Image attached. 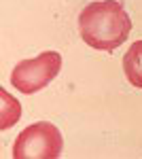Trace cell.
<instances>
[{
  "label": "cell",
  "instance_id": "4",
  "mask_svg": "<svg viewBox=\"0 0 142 159\" xmlns=\"http://www.w3.org/2000/svg\"><path fill=\"white\" fill-rule=\"evenodd\" d=\"M123 70L131 85L142 89V40H136L127 49L123 57Z\"/></svg>",
  "mask_w": 142,
  "mask_h": 159
},
{
  "label": "cell",
  "instance_id": "1",
  "mask_svg": "<svg viewBox=\"0 0 142 159\" xmlns=\"http://www.w3.org/2000/svg\"><path fill=\"white\" fill-rule=\"evenodd\" d=\"M83 40L98 51H112L123 45L131 30V19L119 0H98L79 15Z\"/></svg>",
  "mask_w": 142,
  "mask_h": 159
},
{
  "label": "cell",
  "instance_id": "3",
  "mask_svg": "<svg viewBox=\"0 0 142 159\" xmlns=\"http://www.w3.org/2000/svg\"><path fill=\"white\" fill-rule=\"evenodd\" d=\"M62 68V55L57 51H43L34 60L19 61L11 72V85L21 93H36L47 87Z\"/></svg>",
  "mask_w": 142,
  "mask_h": 159
},
{
  "label": "cell",
  "instance_id": "2",
  "mask_svg": "<svg viewBox=\"0 0 142 159\" xmlns=\"http://www.w3.org/2000/svg\"><path fill=\"white\" fill-rule=\"evenodd\" d=\"M64 140L59 129L49 121H38L25 127L13 144L15 159H57Z\"/></svg>",
  "mask_w": 142,
  "mask_h": 159
}]
</instances>
